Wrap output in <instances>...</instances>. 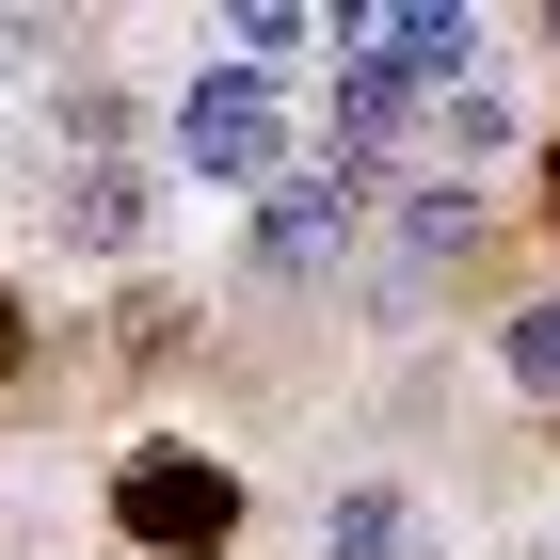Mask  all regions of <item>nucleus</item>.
Returning a JSON list of instances; mask_svg holds the SVG:
<instances>
[{
  "mask_svg": "<svg viewBox=\"0 0 560 560\" xmlns=\"http://www.w3.org/2000/svg\"><path fill=\"white\" fill-rule=\"evenodd\" d=\"M545 224H560V144H545Z\"/></svg>",
  "mask_w": 560,
  "mask_h": 560,
  "instance_id": "10",
  "label": "nucleus"
},
{
  "mask_svg": "<svg viewBox=\"0 0 560 560\" xmlns=\"http://www.w3.org/2000/svg\"><path fill=\"white\" fill-rule=\"evenodd\" d=\"M369 209H385L369 176H337V161H289V176L257 192V224H241V257H257L272 289H304V272H337V257H352V224H369Z\"/></svg>",
  "mask_w": 560,
  "mask_h": 560,
  "instance_id": "4",
  "label": "nucleus"
},
{
  "mask_svg": "<svg viewBox=\"0 0 560 560\" xmlns=\"http://www.w3.org/2000/svg\"><path fill=\"white\" fill-rule=\"evenodd\" d=\"M304 33H320L304 0H241V48H257V81H272V48H304Z\"/></svg>",
  "mask_w": 560,
  "mask_h": 560,
  "instance_id": "8",
  "label": "nucleus"
},
{
  "mask_svg": "<svg viewBox=\"0 0 560 560\" xmlns=\"http://www.w3.org/2000/svg\"><path fill=\"white\" fill-rule=\"evenodd\" d=\"M497 352H513L528 400H560V304H513V320H497Z\"/></svg>",
  "mask_w": 560,
  "mask_h": 560,
  "instance_id": "7",
  "label": "nucleus"
},
{
  "mask_svg": "<svg viewBox=\"0 0 560 560\" xmlns=\"http://www.w3.org/2000/svg\"><path fill=\"white\" fill-rule=\"evenodd\" d=\"M48 224H65V257H129L144 224H161V176H144V161H65Z\"/></svg>",
  "mask_w": 560,
  "mask_h": 560,
  "instance_id": "5",
  "label": "nucleus"
},
{
  "mask_svg": "<svg viewBox=\"0 0 560 560\" xmlns=\"http://www.w3.org/2000/svg\"><path fill=\"white\" fill-rule=\"evenodd\" d=\"M113 528H129L144 560H224L241 545V480H224L209 448H129V465H113Z\"/></svg>",
  "mask_w": 560,
  "mask_h": 560,
  "instance_id": "2",
  "label": "nucleus"
},
{
  "mask_svg": "<svg viewBox=\"0 0 560 560\" xmlns=\"http://www.w3.org/2000/svg\"><path fill=\"white\" fill-rule=\"evenodd\" d=\"M176 176L272 192V176H289V96H272L257 65H192V96H176Z\"/></svg>",
  "mask_w": 560,
  "mask_h": 560,
  "instance_id": "1",
  "label": "nucleus"
},
{
  "mask_svg": "<svg viewBox=\"0 0 560 560\" xmlns=\"http://www.w3.org/2000/svg\"><path fill=\"white\" fill-rule=\"evenodd\" d=\"M0 369H33V304H16V289H0Z\"/></svg>",
  "mask_w": 560,
  "mask_h": 560,
  "instance_id": "9",
  "label": "nucleus"
},
{
  "mask_svg": "<svg viewBox=\"0 0 560 560\" xmlns=\"http://www.w3.org/2000/svg\"><path fill=\"white\" fill-rule=\"evenodd\" d=\"M465 257H480V192L465 176H400L385 192V257H369V320H417Z\"/></svg>",
  "mask_w": 560,
  "mask_h": 560,
  "instance_id": "3",
  "label": "nucleus"
},
{
  "mask_svg": "<svg viewBox=\"0 0 560 560\" xmlns=\"http://www.w3.org/2000/svg\"><path fill=\"white\" fill-rule=\"evenodd\" d=\"M320 560H417V497L400 480H352L337 513H320Z\"/></svg>",
  "mask_w": 560,
  "mask_h": 560,
  "instance_id": "6",
  "label": "nucleus"
}]
</instances>
